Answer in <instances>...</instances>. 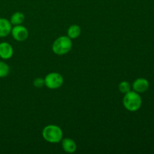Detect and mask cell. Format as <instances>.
Listing matches in <instances>:
<instances>
[{
    "mask_svg": "<svg viewBox=\"0 0 154 154\" xmlns=\"http://www.w3.org/2000/svg\"><path fill=\"white\" fill-rule=\"evenodd\" d=\"M42 136L48 142L57 144L63 139V133L61 128L56 125H48L42 130Z\"/></svg>",
    "mask_w": 154,
    "mask_h": 154,
    "instance_id": "cell-1",
    "label": "cell"
},
{
    "mask_svg": "<svg viewBox=\"0 0 154 154\" xmlns=\"http://www.w3.org/2000/svg\"><path fill=\"white\" fill-rule=\"evenodd\" d=\"M123 106L129 111H136L141 108V97L135 91H129L126 93L123 99Z\"/></svg>",
    "mask_w": 154,
    "mask_h": 154,
    "instance_id": "cell-2",
    "label": "cell"
},
{
    "mask_svg": "<svg viewBox=\"0 0 154 154\" xmlns=\"http://www.w3.org/2000/svg\"><path fill=\"white\" fill-rule=\"evenodd\" d=\"M72 48V39L68 36H60L54 41L52 46L53 52L57 55H65Z\"/></svg>",
    "mask_w": 154,
    "mask_h": 154,
    "instance_id": "cell-3",
    "label": "cell"
},
{
    "mask_svg": "<svg viewBox=\"0 0 154 154\" xmlns=\"http://www.w3.org/2000/svg\"><path fill=\"white\" fill-rule=\"evenodd\" d=\"M63 77L57 72H51L45 78V84L51 90H57L61 87L63 84Z\"/></svg>",
    "mask_w": 154,
    "mask_h": 154,
    "instance_id": "cell-4",
    "label": "cell"
},
{
    "mask_svg": "<svg viewBox=\"0 0 154 154\" xmlns=\"http://www.w3.org/2000/svg\"><path fill=\"white\" fill-rule=\"evenodd\" d=\"M12 36L17 42H24L29 37V32L25 26L22 25H17L11 29Z\"/></svg>",
    "mask_w": 154,
    "mask_h": 154,
    "instance_id": "cell-5",
    "label": "cell"
},
{
    "mask_svg": "<svg viewBox=\"0 0 154 154\" xmlns=\"http://www.w3.org/2000/svg\"><path fill=\"white\" fill-rule=\"evenodd\" d=\"M14 54V50L11 45L8 42L0 43V57L3 60L11 58Z\"/></svg>",
    "mask_w": 154,
    "mask_h": 154,
    "instance_id": "cell-6",
    "label": "cell"
},
{
    "mask_svg": "<svg viewBox=\"0 0 154 154\" xmlns=\"http://www.w3.org/2000/svg\"><path fill=\"white\" fill-rule=\"evenodd\" d=\"M132 88L136 93H144L149 88V83L147 80L144 78H138L134 81Z\"/></svg>",
    "mask_w": 154,
    "mask_h": 154,
    "instance_id": "cell-7",
    "label": "cell"
},
{
    "mask_svg": "<svg viewBox=\"0 0 154 154\" xmlns=\"http://www.w3.org/2000/svg\"><path fill=\"white\" fill-rule=\"evenodd\" d=\"M11 23L5 18H0V38L8 35L11 32Z\"/></svg>",
    "mask_w": 154,
    "mask_h": 154,
    "instance_id": "cell-8",
    "label": "cell"
},
{
    "mask_svg": "<svg viewBox=\"0 0 154 154\" xmlns=\"http://www.w3.org/2000/svg\"><path fill=\"white\" fill-rule=\"evenodd\" d=\"M62 147L66 153H75L77 150V144L73 139L69 138L62 139Z\"/></svg>",
    "mask_w": 154,
    "mask_h": 154,
    "instance_id": "cell-9",
    "label": "cell"
},
{
    "mask_svg": "<svg viewBox=\"0 0 154 154\" xmlns=\"http://www.w3.org/2000/svg\"><path fill=\"white\" fill-rule=\"evenodd\" d=\"M81 33V29L77 24L70 26L67 30V36L70 38L71 39L77 38L80 36Z\"/></svg>",
    "mask_w": 154,
    "mask_h": 154,
    "instance_id": "cell-10",
    "label": "cell"
},
{
    "mask_svg": "<svg viewBox=\"0 0 154 154\" xmlns=\"http://www.w3.org/2000/svg\"><path fill=\"white\" fill-rule=\"evenodd\" d=\"M24 20H25V16L23 13L21 12H15L14 14H12V16L11 17V25L17 26V25H21V24L23 23Z\"/></svg>",
    "mask_w": 154,
    "mask_h": 154,
    "instance_id": "cell-11",
    "label": "cell"
},
{
    "mask_svg": "<svg viewBox=\"0 0 154 154\" xmlns=\"http://www.w3.org/2000/svg\"><path fill=\"white\" fill-rule=\"evenodd\" d=\"M10 73V67L7 63L0 61V78H5Z\"/></svg>",
    "mask_w": 154,
    "mask_h": 154,
    "instance_id": "cell-12",
    "label": "cell"
},
{
    "mask_svg": "<svg viewBox=\"0 0 154 154\" xmlns=\"http://www.w3.org/2000/svg\"><path fill=\"white\" fill-rule=\"evenodd\" d=\"M119 90L120 93L126 94L131 90V84L128 81H122L119 84Z\"/></svg>",
    "mask_w": 154,
    "mask_h": 154,
    "instance_id": "cell-13",
    "label": "cell"
},
{
    "mask_svg": "<svg viewBox=\"0 0 154 154\" xmlns=\"http://www.w3.org/2000/svg\"><path fill=\"white\" fill-rule=\"evenodd\" d=\"M33 86L35 87L36 88H42L44 86H45V79L41 78H37L33 81Z\"/></svg>",
    "mask_w": 154,
    "mask_h": 154,
    "instance_id": "cell-14",
    "label": "cell"
}]
</instances>
